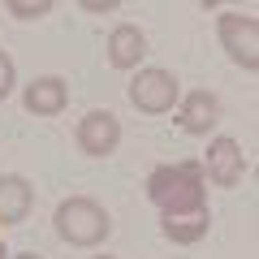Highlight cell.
I'll return each mask as SVG.
<instances>
[{"label": "cell", "mask_w": 259, "mask_h": 259, "mask_svg": "<svg viewBox=\"0 0 259 259\" xmlns=\"http://www.w3.org/2000/svg\"><path fill=\"white\" fill-rule=\"evenodd\" d=\"M147 199H151L164 216L207 207V177H203V164H199V160L160 164L156 173L147 177Z\"/></svg>", "instance_id": "cell-1"}, {"label": "cell", "mask_w": 259, "mask_h": 259, "mask_svg": "<svg viewBox=\"0 0 259 259\" xmlns=\"http://www.w3.org/2000/svg\"><path fill=\"white\" fill-rule=\"evenodd\" d=\"M56 233H61L69 246H100L112 233V221H108V212H104L95 199L74 194V199H65V203L56 207Z\"/></svg>", "instance_id": "cell-2"}, {"label": "cell", "mask_w": 259, "mask_h": 259, "mask_svg": "<svg viewBox=\"0 0 259 259\" xmlns=\"http://www.w3.org/2000/svg\"><path fill=\"white\" fill-rule=\"evenodd\" d=\"M177 78L168 74V69H139L134 74V82H130V104L139 112H151V117H160V112H168L177 104Z\"/></svg>", "instance_id": "cell-3"}, {"label": "cell", "mask_w": 259, "mask_h": 259, "mask_svg": "<svg viewBox=\"0 0 259 259\" xmlns=\"http://www.w3.org/2000/svg\"><path fill=\"white\" fill-rule=\"evenodd\" d=\"M221 44L242 69H259V22L246 13H225L221 18Z\"/></svg>", "instance_id": "cell-4"}, {"label": "cell", "mask_w": 259, "mask_h": 259, "mask_svg": "<svg viewBox=\"0 0 259 259\" xmlns=\"http://www.w3.org/2000/svg\"><path fill=\"white\" fill-rule=\"evenodd\" d=\"M117 143H121V121L108 108H95L78 121V147H82V156H95V160L112 156Z\"/></svg>", "instance_id": "cell-5"}, {"label": "cell", "mask_w": 259, "mask_h": 259, "mask_svg": "<svg viewBox=\"0 0 259 259\" xmlns=\"http://www.w3.org/2000/svg\"><path fill=\"white\" fill-rule=\"evenodd\" d=\"M246 173V156H242L238 139H212L207 143V160H203V177H212L216 186H238Z\"/></svg>", "instance_id": "cell-6"}, {"label": "cell", "mask_w": 259, "mask_h": 259, "mask_svg": "<svg viewBox=\"0 0 259 259\" xmlns=\"http://www.w3.org/2000/svg\"><path fill=\"white\" fill-rule=\"evenodd\" d=\"M35 207V186L18 173H5L0 177V229L5 225H22Z\"/></svg>", "instance_id": "cell-7"}, {"label": "cell", "mask_w": 259, "mask_h": 259, "mask_svg": "<svg viewBox=\"0 0 259 259\" xmlns=\"http://www.w3.org/2000/svg\"><path fill=\"white\" fill-rule=\"evenodd\" d=\"M22 104H26V112H35V117H56V112H65V104H69V87H65L61 78H35V82L22 91Z\"/></svg>", "instance_id": "cell-8"}, {"label": "cell", "mask_w": 259, "mask_h": 259, "mask_svg": "<svg viewBox=\"0 0 259 259\" xmlns=\"http://www.w3.org/2000/svg\"><path fill=\"white\" fill-rule=\"evenodd\" d=\"M216 117H221V100H216L212 91H190L182 100V112H177V121H182L186 134H207V130L216 125Z\"/></svg>", "instance_id": "cell-9"}, {"label": "cell", "mask_w": 259, "mask_h": 259, "mask_svg": "<svg viewBox=\"0 0 259 259\" xmlns=\"http://www.w3.org/2000/svg\"><path fill=\"white\" fill-rule=\"evenodd\" d=\"M147 56V39L139 26H117L108 35V65L112 69H134V65Z\"/></svg>", "instance_id": "cell-10"}, {"label": "cell", "mask_w": 259, "mask_h": 259, "mask_svg": "<svg viewBox=\"0 0 259 259\" xmlns=\"http://www.w3.org/2000/svg\"><path fill=\"white\" fill-rule=\"evenodd\" d=\"M207 225H212V212H207V207L177 212V216H164V238L177 242V246H190V242L207 238Z\"/></svg>", "instance_id": "cell-11"}, {"label": "cell", "mask_w": 259, "mask_h": 259, "mask_svg": "<svg viewBox=\"0 0 259 259\" xmlns=\"http://www.w3.org/2000/svg\"><path fill=\"white\" fill-rule=\"evenodd\" d=\"M9 13L22 22H35V18H48L52 13V0H9Z\"/></svg>", "instance_id": "cell-12"}, {"label": "cell", "mask_w": 259, "mask_h": 259, "mask_svg": "<svg viewBox=\"0 0 259 259\" xmlns=\"http://www.w3.org/2000/svg\"><path fill=\"white\" fill-rule=\"evenodd\" d=\"M9 91H13V61L0 52V100H5Z\"/></svg>", "instance_id": "cell-13"}, {"label": "cell", "mask_w": 259, "mask_h": 259, "mask_svg": "<svg viewBox=\"0 0 259 259\" xmlns=\"http://www.w3.org/2000/svg\"><path fill=\"white\" fill-rule=\"evenodd\" d=\"M82 9L87 13H117V5L112 0H82Z\"/></svg>", "instance_id": "cell-14"}, {"label": "cell", "mask_w": 259, "mask_h": 259, "mask_svg": "<svg viewBox=\"0 0 259 259\" xmlns=\"http://www.w3.org/2000/svg\"><path fill=\"white\" fill-rule=\"evenodd\" d=\"M13 259H44V255H35V250H26V255H13Z\"/></svg>", "instance_id": "cell-15"}, {"label": "cell", "mask_w": 259, "mask_h": 259, "mask_svg": "<svg viewBox=\"0 0 259 259\" xmlns=\"http://www.w3.org/2000/svg\"><path fill=\"white\" fill-rule=\"evenodd\" d=\"M0 259H9V250H5V242H0Z\"/></svg>", "instance_id": "cell-16"}, {"label": "cell", "mask_w": 259, "mask_h": 259, "mask_svg": "<svg viewBox=\"0 0 259 259\" xmlns=\"http://www.w3.org/2000/svg\"><path fill=\"white\" fill-rule=\"evenodd\" d=\"M100 259H108V255H100Z\"/></svg>", "instance_id": "cell-17"}]
</instances>
